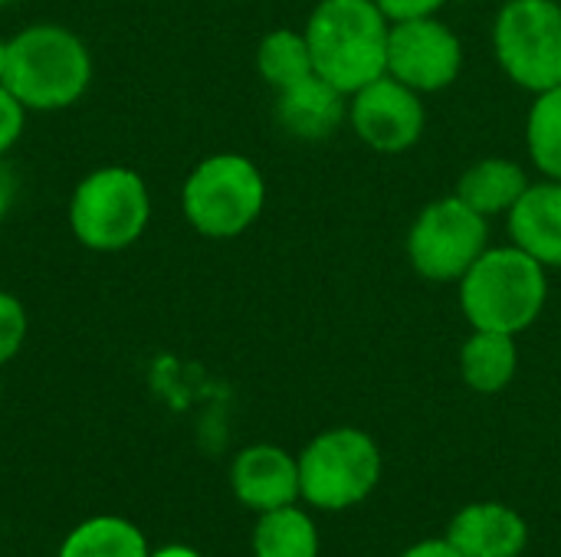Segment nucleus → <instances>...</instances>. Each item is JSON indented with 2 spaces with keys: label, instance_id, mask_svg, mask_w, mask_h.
I'll return each instance as SVG.
<instances>
[{
  "label": "nucleus",
  "instance_id": "obj_24",
  "mask_svg": "<svg viewBox=\"0 0 561 557\" xmlns=\"http://www.w3.org/2000/svg\"><path fill=\"white\" fill-rule=\"evenodd\" d=\"M401 557H463L447 538H427V542H417L411 545Z\"/></svg>",
  "mask_w": 561,
  "mask_h": 557
},
{
  "label": "nucleus",
  "instance_id": "obj_3",
  "mask_svg": "<svg viewBox=\"0 0 561 557\" xmlns=\"http://www.w3.org/2000/svg\"><path fill=\"white\" fill-rule=\"evenodd\" d=\"M92 82L89 46L59 23H33L7 39L3 85L26 112H59L76 105Z\"/></svg>",
  "mask_w": 561,
  "mask_h": 557
},
{
  "label": "nucleus",
  "instance_id": "obj_1",
  "mask_svg": "<svg viewBox=\"0 0 561 557\" xmlns=\"http://www.w3.org/2000/svg\"><path fill=\"white\" fill-rule=\"evenodd\" d=\"M302 33L316 72L345 95L388 72L391 20L375 0H319Z\"/></svg>",
  "mask_w": 561,
  "mask_h": 557
},
{
  "label": "nucleus",
  "instance_id": "obj_6",
  "mask_svg": "<svg viewBox=\"0 0 561 557\" xmlns=\"http://www.w3.org/2000/svg\"><path fill=\"white\" fill-rule=\"evenodd\" d=\"M381 483V450L358 427L319 433L299 453V499L322 512L362 506Z\"/></svg>",
  "mask_w": 561,
  "mask_h": 557
},
{
  "label": "nucleus",
  "instance_id": "obj_11",
  "mask_svg": "<svg viewBox=\"0 0 561 557\" xmlns=\"http://www.w3.org/2000/svg\"><path fill=\"white\" fill-rule=\"evenodd\" d=\"M230 486L233 496L253 512L293 506L299 499V460L273 443L247 446L233 460Z\"/></svg>",
  "mask_w": 561,
  "mask_h": 557
},
{
  "label": "nucleus",
  "instance_id": "obj_14",
  "mask_svg": "<svg viewBox=\"0 0 561 557\" xmlns=\"http://www.w3.org/2000/svg\"><path fill=\"white\" fill-rule=\"evenodd\" d=\"M510 240L539 259L546 269H561V181H536L506 213Z\"/></svg>",
  "mask_w": 561,
  "mask_h": 557
},
{
  "label": "nucleus",
  "instance_id": "obj_22",
  "mask_svg": "<svg viewBox=\"0 0 561 557\" xmlns=\"http://www.w3.org/2000/svg\"><path fill=\"white\" fill-rule=\"evenodd\" d=\"M26 128V105L0 82V158L20 141Z\"/></svg>",
  "mask_w": 561,
  "mask_h": 557
},
{
  "label": "nucleus",
  "instance_id": "obj_5",
  "mask_svg": "<svg viewBox=\"0 0 561 557\" xmlns=\"http://www.w3.org/2000/svg\"><path fill=\"white\" fill-rule=\"evenodd\" d=\"M151 220V194L138 171L108 164L85 174L69 200L72 236L95 253L128 250Z\"/></svg>",
  "mask_w": 561,
  "mask_h": 557
},
{
  "label": "nucleus",
  "instance_id": "obj_13",
  "mask_svg": "<svg viewBox=\"0 0 561 557\" xmlns=\"http://www.w3.org/2000/svg\"><path fill=\"white\" fill-rule=\"evenodd\" d=\"M447 542L463 557H519L529 542V525L503 502H473L454 515Z\"/></svg>",
  "mask_w": 561,
  "mask_h": 557
},
{
  "label": "nucleus",
  "instance_id": "obj_20",
  "mask_svg": "<svg viewBox=\"0 0 561 557\" xmlns=\"http://www.w3.org/2000/svg\"><path fill=\"white\" fill-rule=\"evenodd\" d=\"M526 151L542 177L561 181V85L536 92L526 115Z\"/></svg>",
  "mask_w": 561,
  "mask_h": 557
},
{
  "label": "nucleus",
  "instance_id": "obj_23",
  "mask_svg": "<svg viewBox=\"0 0 561 557\" xmlns=\"http://www.w3.org/2000/svg\"><path fill=\"white\" fill-rule=\"evenodd\" d=\"M381 7V13L391 23H404V20H421V16H437L450 0H375Z\"/></svg>",
  "mask_w": 561,
  "mask_h": 557
},
{
  "label": "nucleus",
  "instance_id": "obj_12",
  "mask_svg": "<svg viewBox=\"0 0 561 557\" xmlns=\"http://www.w3.org/2000/svg\"><path fill=\"white\" fill-rule=\"evenodd\" d=\"M276 121L299 141H329L348 121V95L312 72L276 92Z\"/></svg>",
  "mask_w": 561,
  "mask_h": 557
},
{
  "label": "nucleus",
  "instance_id": "obj_10",
  "mask_svg": "<svg viewBox=\"0 0 561 557\" xmlns=\"http://www.w3.org/2000/svg\"><path fill=\"white\" fill-rule=\"evenodd\" d=\"M348 125L378 154L411 151L427 128L424 95L385 72L348 95Z\"/></svg>",
  "mask_w": 561,
  "mask_h": 557
},
{
  "label": "nucleus",
  "instance_id": "obj_21",
  "mask_svg": "<svg viewBox=\"0 0 561 557\" xmlns=\"http://www.w3.org/2000/svg\"><path fill=\"white\" fill-rule=\"evenodd\" d=\"M26 341V309L13 292L0 289V368L10 364Z\"/></svg>",
  "mask_w": 561,
  "mask_h": 557
},
{
  "label": "nucleus",
  "instance_id": "obj_16",
  "mask_svg": "<svg viewBox=\"0 0 561 557\" xmlns=\"http://www.w3.org/2000/svg\"><path fill=\"white\" fill-rule=\"evenodd\" d=\"M460 378L477 394H500L513 384L519 368L516 335L473 328L460 348Z\"/></svg>",
  "mask_w": 561,
  "mask_h": 557
},
{
  "label": "nucleus",
  "instance_id": "obj_25",
  "mask_svg": "<svg viewBox=\"0 0 561 557\" xmlns=\"http://www.w3.org/2000/svg\"><path fill=\"white\" fill-rule=\"evenodd\" d=\"M148 557H201L197 552H191V548H184V545H168V548H161V552H154V555Z\"/></svg>",
  "mask_w": 561,
  "mask_h": 557
},
{
  "label": "nucleus",
  "instance_id": "obj_18",
  "mask_svg": "<svg viewBox=\"0 0 561 557\" xmlns=\"http://www.w3.org/2000/svg\"><path fill=\"white\" fill-rule=\"evenodd\" d=\"M145 535L118 515H95L76 525L56 557H148Z\"/></svg>",
  "mask_w": 561,
  "mask_h": 557
},
{
  "label": "nucleus",
  "instance_id": "obj_15",
  "mask_svg": "<svg viewBox=\"0 0 561 557\" xmlns=\"http://www.w3.org/2000/svg\"><path fill=\"white\" fill-rule=\"evenodd\" d=\"M529 184L533 181L523 164H516L510 158H480L460 174L457 197L490 220V217L510 213Z\"/></svg>",
  "mask_w": 561,
  "mask_h": 557
},
{
  "label": "nucleus",
  "instance_id": "obj_7",
  "mask_svg": "<svg viewBox=\"0 0 561 557\" xmlns=\"http://www.w3.org/2000/svg\"><path fill=\"white\" fill-rule=\"evenodd\" d=\"M493 53L510 82L533 95L561 85L559 0H506L493 20Z\"/></svg>",
  "mask_w": 561,
  "mask_h": 557
},
{
  "label": "nucleus",
  "instance_id": "obj_26",
  "mask_svg": "<svg viewBox=\"0 0 561 557\" xmlns=\"http://www.w3.org/2000/svg\"><path fill=\"white\" fill-rule=\"evenodd\" d=\"M10 187H13V181H10V174L0 167V213L7 210V200H10Z\"/></svg>",
  "mask_w": 561,
  "mask_h": 557
},
{
  "label": "nucleus",
  "instance_id": "obj_2",
  "mask_svg": "<svg viewBox=\"0 0 561 557\" xmlns=\"http://www.w3.org/2000/svg\"><path fill=\"white\" fill-rule=\"evenodd\" d=\"M460 309L470 328L519 335L533 328L549 302V276L516 243L486 246V253L457 282Z\"/></svg>",
  "mask_w": 561,
  "mask_h": 557
},
{
  "label": "nucleus",
  "instance_id": "obj_19",
  "mask_svg": "<svg viewBox=\"0 0 561 557\" xmlns=\"http://www.w3.org/2000/svg\"><path fill=\"white\" fill-rule=\"evenodd\" d=\"M256 69H260L263 82L276 92L312 76L316 66H312V49H309L306 33L289 30V26L270 30L256 46Z\"/></svg>",
  "mask_w": 561,
  "mask_h": 557
},
{
  "label": "nucleus",
  "instance_id": "obj_4",
  "mask_svg": "<svg viewBox=\"0 0 561 557\" xmlns=\"http://www.w3.org/2000/svg\"><path fill=\"white\" fill-rule=\"evenodd\" d=\"M266 207L263 171L237 151L204 158L181 187L184 220L207 240L247 233Z\"/></svg>",
  "mask_w": 561,
  "mask_h": 557
},
{
  "label": "nucleus",
  "instance_id": "obj_28",
  "mask_svg": "<svg viewBox=\"0 0 561 557\" xmlns=\"http://www.w3.org/2000/svg\"><path fill=\"white\" fill-rule=\"evenodd\" d=\"M7 3H13V0H0V7H7Z\"/></svg>",
  "mask_w": 561,
  "mask_h": 557
},
{
  "label": "nucleus",
  "instance_id": "obj_9",
  "mask_svg": "<svg viewBox=\"0 0 561 557\" xmlns=\"http://www.w3.org/2000/svg\"><path fill=\"white\" fill-rule=\"evenodd\" d=\"M463 69V43L440 16L391 23L388 76L421 95L450 89Z\"/></svg>",
  "mask_w": 561,
  "mask_h": 557
},
{
  "label": "nucleus",
  "instance_id": "obj_8",
  "mask_svg": "<svg viewBox=\"0 0 561 557\" xmlns=\"http://www.w3.org/2000/svg\"><path fill=\"white\" fill-rule=\"evenodd\" d=\"M408 263L427 282H460L490 246V220L457 194L427 204L408 230Z\"/></svg>",
  "mask_w": 561,
  "mask_h": 557
},
{
  "label": "nucleus",
  "instance_id": "obj_17",
  "mask_svg": "<svg viewBox=\"0 0 561 557\" xmlns=\"http://www.w3.org/2000/svg\"><path fill=\"white\" fill-rule=\"evenodd\" d=\"M253 557H319V529L302 509H296V502L260 512Z\"/></svg>",
  "mask_w": 561,
  "mask_h": 557
},
{
  "label": "nucleus",
  "instance_id": "obj_27",
  "mask_svg": "<svg viewBox=\"0 0 561 557\" xmlns=\"http://www.w3.org/2000/svg\"><path fill=\"white\" fill-rule=\"evenodd\" d=\"M3 69H7V39L0 36V82H3Z\"/></svg>",
  "mask_w": 561,
  "mask_h": 557
}]
</instances>
